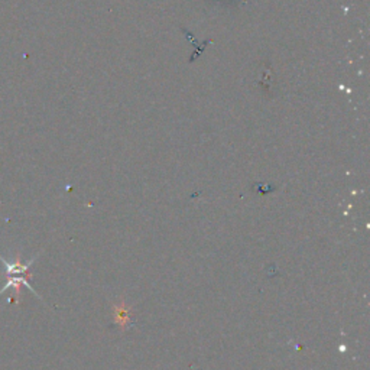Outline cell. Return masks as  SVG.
Segmentation results:
<instances>
[{
	"instance_id": "6da1fadb",
	"label": "cell",
	"mask_w": 370,
	"mask_h": 370,
	"mask_svg": "<svg viewBox=\"0 0 370 370\" xmlns=\"http://www.w3.org/2000/svg\"><path fill=\"white\" fill-rule=\"evenodd\" d=\"M21 285H25V287L28 288V290H30L33 294H35L37 297H39L37 292H35V290H33L32 288V285L29 283V281H28V278H26V275H12V276H9V279H8V282L3 285V288L2 290H0V295H2L5 291H8L9 288H16V290H19V287H21Z\"/></svg>"
}]
</instances>
